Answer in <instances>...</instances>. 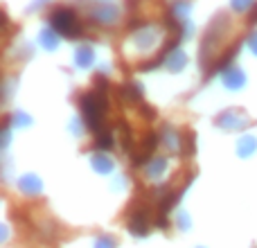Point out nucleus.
I'll list each match as a JSON object with an SVG mask.
<instances>
[{
    "instance_id": "nucleus-10",
    "label": "nucleus",
    "mask_w": 257,
    "mask_h": 248,
    "mask_svg": "<svg viewBox=\"0 0 257 248\" xmlns=\"http://www.w3.org/2000/svg\"><path fill=\"white\" fill-rule=\"evenodd\" d=\"M201 248H203V246H201Z\"/></svg>"
},
{
    "instance_id": "nucleus-9",
    "label": "nucleus",
    "mask_w": 257,
    "mask_h": 248,
    "mask_svg": "<svg viewBox=\"0 0 257 248\" xmlns=\"http://www.w3.org/2000/svg\"><path fill=\"white\" fill-rule=\"evenodd\" d=\"M241 142H244V145H241V156H248L250 154V149H253L255 151V140H250V138H246V140H241Z\"/></svg>"
},
{
    "instance_id": "nucleus-2",
    "label": "nucleus",
    "mask_w": 257,
    "mask_h": 248,
    "mask_svg": "<svg viewBox=\"0 0 257 248\" xmlns=\"http://www.w3.org/2000/svg\"><path fill=\"white\" fill-rule=\"evenodd\" d=\"M126 228L133 237L142 239L151 230V210L145 201H133L126 210Z\"/></svg>"
},
{
    "instance_id": "nucleus-6",
    "label": "nucleus",
    "mask_w": 257,
    "mask_h": 248,
    "mask_svg": "<svg viewBox=\"0 0 257 248\" xmlns=\"http://www.w3.org/2000/svg\"><path fill=\"white\" fill-rule=\"evenodd\" d=\"M93 167L97 169L99 174H108V172H113V163L106 158V156H95V158H93Z\"/></svg>"
},
{
    "instance_id": "nucleus-1",
    "label": "nucleus",
    "mask_w": 257,
    "mask_h": 248,
    "mask_svg": "<svg viewBox=\"0 0 257 248\" xmlns=\"http://www.w3.org/2000/svg\"><path fill=\"white\" fill-rule=\"evenodd\" d=\"M79 108L81 115L86 120V127L90 131H102V120L104 113H106V97H104V90H95V93H84L79 97Z\"/></svg>"
},
{
    "instance_id": "nucleus-8",
    "label": "nucleus",
    "mask_w": 257,
    "mask_h": 248,
    "mask_svg": "<svg viewBox=\"0 0 257 248\" xmlns=\"http://www.w3.org/2000/svg\"><path fill=\"white\" fill-rule=\"evenodd\" d=\"M176 226H178V230L181 232H187L192 228V219H190V214H187L185 210L176 212Z\"/></svg>"
},
{
    "instance_id": "nucleus-3",
    "label": "nucleus",
    "mask_w": 257,
    "mask_h": 248,
    "mask_svg": "<svg viewBox=\"0 0 257 248\" xmlns=\"http://www.w3.org/2000/svg\"><path fill=\"white\" fill-rule=\"evenodd\" d=\"M169 169V160L167 158H151L145 167V174L149 181H163L165 174Z\"/></svg>"
},
{
    "instance_id": "nucleus-4",
    "label": "nucleus",
    "mask_w": 257,
    "mask_h": 248,
    "mask_svg": "<svg viewBox=\"0 0 257 248\" xmlns=\"http://www.w3.org/2000/svg\"><path fill=\"white\" fill-rule=\"evenodd\" d=\"M18 190H21L25 196H39L41 192H43V185H41L39 176L27 174V176H23L21 181H18Z\"/></svg>"
},
{
    "instance_id": "nucleus-7",
    "label": "nucleus",
    "mask_w": 257,
    "mask_h": 248,
    "mask_svg": "<svg viewBox=\"0 0 257 248\" xmlns=\"http://www.w3.org/2000/svg\"><path fill=\"white\" fill-rule=\"evenodd\" d=\"M95 248H117V239L113 235H108V232H102L95 239Z\"/></svg>"
},
{
    "instance_id": "nucleus-5",
    "label": "nucleus",
    "mask_w": 257,
    "mask_h": 248,
    "mask_svg": "<svg viewBox=\"0 0 257 248\" xmlns=\"http://www.w3.org/2000/svg\"><path fill=\"white\" fill-rule=\"evenodd\" d=\"M95 147L102 151H108L113 147V133L106 131V129H102V131L95 133Z\"/></svg>"
}]
</instances>
